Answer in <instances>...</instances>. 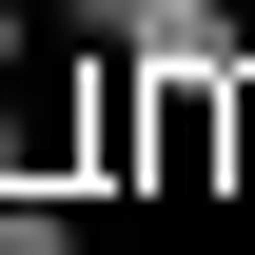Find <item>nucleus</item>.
Returning <instances> with one entry per match:
<instances>
[{"mask_svg":"<svg viewBox=\"0 0 255 255\" xmlns=\"http://www.w3.org/2000/svg\"><path fill=\"white\" fill-rule=\"evenodd\" d=\"M118 59H157V79H236V59H255V20H236V0H137Z\"/></svg>","mask_w":255,"mask_h":255,"instance_id":"obj_1","label":"nucleus"},{"mask_svg":"<svg viewBox=\"0 0 255 255\" xmlns=\"http://www.w3.org/2000/svg\"><path fill=\"white\" fill-rule=\"evenodd\" d=\"M0 255H79V196L59 177H0Z\"/></svg>","mask_w":255,"mask_h":255,"instance_id":"obj_2","label":"nucleus"},{"mask_svg":"<svg viewBox=\"0 0 255 255\" xmlns=\"http://www.w3.org/2000/svg\"><path fill=\"white\" fill-rule=\"evenodd\" d=\"M59 20H79V39H98V59H118V39H137V0H59Z\"/></svg>","mask_w":255,"mask_h":255,"instance_id":"obj_3","label":"nucleus"},{"mask_svg":"<svg viewBox=\"0 0 255 255\" xmlns=\"http://www.w3.org/2000/svg\"><path fill=\"white\" fill-rule=\"evenodd\" d=\"M236 196H255V59H236Z\"/></svg>","mask_w":255,"mask_h":255,"instance_id":"obj_4","label":"nucleus"}]
</instances>
